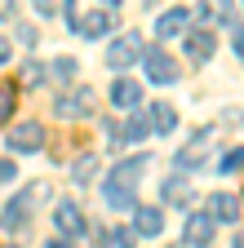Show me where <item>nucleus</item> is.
<instances>
[{
  "label": "nucleus",
  "mask_w": 244,
  "mask_h": 248,
  "mask_svg": "<svg viewBox=\"0 0 244 248\" xmlns=\"http://www.w3.org/2000/svg\"><path fill=\"white\" fill-rule=\"evenodd\" d=\"M94 102H98V98H94V89H84V84H80V89L63 93L53 111L63 115V120H84V115H94Z\"/></svg>",
  "instance_id": "nucleus-5"
},
{
  "label": "nucleus",
  "mask_w": 244,
  "mask_h": 248,
  "mask_svg": "<svg viewBox=\"0 0 244 248\" xmlns=\"http://www.w3.org/2000/svg\"><path fill=\"white\" fill-rule=\"evenodd\" d=\"M231 49H235V58L244 62V27H231Z\"/></svg>",
  "instance_id": "nucleus-26"
},
{
  "label": "nucleus",
  "mask_w": 244,
  "mask_h": 248,
  "mask_svg": "<svg viewBox=\"0 0 244 248\" xmlns=\"http://www.w3.org/2000/svg\"><path fill=\"white\" fill-rule=\"evenodd\" d=\"M120 133H125V142H142V138L151 133V124H146V115H142V111H133V115L125 120V129H120Z\"/></svg>",
  "instance_id": "nucleus-18"
},
{
  "label": "nucleus",
  "mask_w": 244,
  "mask_h": 248,
  "mask_svg": "<svg viewBox=\"0 0 244 248\" xmlns=\"http://www.w3.org/2000/svg\"><path fill=\"white\" fill-rule=\"evenodd\" d=\"M160 231H164V208L138 204L133 208V235H160Z\"/></svg>",
  "instance_id": "nucleus-12"
},
{
  "label": "nucleus",
  "mask_w": 244,
  "mask_h": 248,
  "mask_svg": "<svg viewBox=\"0 0 244 248\" xmlns=\"http://www.w3.org/2000/svg\"><path fill=\"white\" fill-rule=\"evenodd\" d=\"M182 49H187V58H191V62H209V58H213V49H218V36H213L209 27H200V31H187Z\"/></svg>",
  "instance_id": "nucleus-8"
},
{
  "label": "nucleus",
  "mask_w": 244,
  "mask_h": 248,
  "mask_svg": "<svg viewBox=\"0 0 244 248\" xmlns=\"http://www.w3.org/2000/svg\"><path fill=\"white\" fill-rule=\"evenodd\" d=\"M53 231L63 235V239H80L89 226H84V217H80V208L71 204V200H58L53 204Z\"/></svg>",
  "instance_id": "nucleus-6"
},
{
  "label": "nucleus",
  "mask_w": 244,
  "mask_h": 248,
  "mask_svg": "<svg viewBox=\"0 0 244 248\" xmlns=\"http://www.w3.org/2000/svg\"><path fill=\"white\" fill-rule=\"evenodd\" d=\"M142 36L138 31H129V36H120V40H111V49H107V67H115V71H125V67H133V62H142Z\"/></svg>",
  "instance_id": "nucleus-4"
},
{
  "label": "nucleus",
  "mask_w": 244,
  "mask_h": 248,
  "mask_svg": "<svg viewBox=\"0 0 244 248\" xmlns=\"http://www.w3.org/2000/svg\"><path fill=\"white\" fill-rule=\"evenodd\" d=\"M204 142H209V129H204V133H195L187 151H178V169H200V164H204V155H209V151H204Z\"/></svg>",
  "instance_id": "nucleus-15"
},
{
  "label": "nucleus",
  "mask_w": 244,
  "mask_h": 248,
  "mask_svg": "<svg viewBox=\"0 0 244 248\" xmlns=\"http://www.w3.org/2000/svg\"><path fill=\"white\" fill-rule=\"evenodd\" d=\"M244 164V151H227L222 155V173H231V169H240Z\"/></svg>",
  "instance_id": "nucleus-25"
},
{
  "label": "nucleus",
  "mask_w": 244,
  "mask_h": 248,
  "mask_svg": "<svg viewBox=\"0 0 244 248\" xmlns=\"http://www.w3.org/2000/svg\"><path fill=\"white\" fill-rule=\"evenodd\" d=\"M45 80V67H40V62H27V67H22V84H40Z\"/></svg>",
  "instance_id": "nucleus-23"
},
{
  "label": "nucleus",
  "mask_w": 244,
  "mask_h": 248,
  "mask_svg": "<svg viewBox=\"0 0 244 248\" xmlns=\"http://www.w3.org/2000/svg\"><path fill=\"white\" fill-rule=\"evenodd\" d=\"M160 200H164V204H187V200H191L187 177H169V182H160Z\"/></svg>",
  "instance_id": "nucleus-17"
},
{
  "label": "nucleus",
  "mask_w": 244,
  "mask_h": 248,
  "mask_svg": "<svg viewBox=\"0 0 244 248\" xmlns=\"http://www.w3.org/2000/svg\"><path fill=\"white\" fill-rule=\"evenodd\" d=\"M102 195H107V204H111V208H129V213L138 208L133 191H111V186H102Z\"/></svg>",
  "instance_id": "nucleus-21"
},
{
  "label": "nucleus",
  "mask_w": 244,
  "mask_h": 248,
  "mask_svg": "<svg viewBox=\"0 0 244 248\" xmlns=\"http://www.w3.org/2000/svg\"><path fill=\"white\" fill-rule=\"evenodd\" d=\"M191 18H195L191 9H169V14H160V18H156V36H160V40H178L182 31L191 27Z\"/></svg>",
  "instance_id": "nucleus-9"
},
{
  "label": "nucleus",
  "mask_w": 244,
  "mask_h": 248,
  "mask_svg": "<svg viewBox=\"0 0 244 248\" xmlns=\"http://www.w3.org/2000/svg\"><path fill=\"white\" fill-rule=\"evenodd\" d=\"M9 53H14V49H9V40L0 36V67H5V62H9Z\"/></svg>",
  "instance_id": "nucleus-29"
},
{
  "label": "nucleus",
  "mask_w": 244,
  "mask_h": 248,
  "mask_svg": "<svg viewBox=\"0 0 244 248\" xmlns=\"http://www.w3.org/2000/svg\"><path fill=\"white\" fill-rule=\"evenodd\" d=\"M138 244V235L129 231V226H111L107 235H102V248H133Z\"/></svg>",
  "instance_id": "nucleus-19"
},
{
  "label": "nucleus",
  "mask_w": 244,
  "mask_h": 248,
  "mask_svg": "<svg viewBox=\"0 0 244 248\" xmlns=\"http://www.w3.org/2000/svg\"><path fill=\"white\" fill-rule=\"evenodd\" d=\"M182 239H187V248H204L213 239V222H209L204 213H191L187 226H182Z\"/></svg>",
  "instance_id": "nucleus-13"
},
{
  "label": "nucleus",
  "mask_w": 244,
  "mask_h": 248,
  "mask_svg": "<svg viewBox=\"0 0 244 248\" xmlns=\"http://www.w3.org/2000/svg\"><path fill=\"white\" fill-rule=\"evenodd\" d=\"M0 182H14V160H0Z\"/></svg>",
  "instance_id": "nucleus-27"
},
{
  "label": "nucleus",
  "mask_w": 244,
  "mask_h": 248,
  "mask_svg": "<svg viewBox=\"0 0 244 248\" xmlns=\"http://www.w3.org/2000/svg\"><path fill=\"white\" fill-rule=\"evenodd\" d=\"M63 14H67V22H71V31H76L80 40H98V36H107V31L115 27V14L107 5L102 9H89V14H80L76 5H67Z\"/></svg>",
  "instance_id": "nucleus-1"
},
{
  "label": "nucleus",
  "mask_w": 244,
  "mask_h": 248,
  "mask_svg": "<svg viewBox=\"0 0 244 248\" xmlns=\"http://www.w3.org/2000/svg\"><path fill=\"white\" fill-rule=\"evenodd\" d=\"M146 164H151L146 155H133V160H120V164L111 169V182H107V186H111V191H133V186H138V177L146 173Z\"/></svg>",
  "instance_id": "nucleus-7"
},
{
  "label": "nucleus",
  "mask_w": 244,
  "mask_h": 248,
  "mask_svg": "<svg viewBox=\"0 0 244 248\" xmlns=\"http://www.w3.org/2000/svg\"><path fill=\"white\" fill-rule=\"evenodd\" d=\"M146 111H151L146 124H151L156 133H173V129H178V111H173L169 102H156V107H146Z\"/></svg>",
  "instance_id": "nucleus-14"
},
{
  "label": "nucleus",
  "mask_w": 244,
  "mask_h": 248,
  "mask_svg": "<svg viewBox=\"0 0 244 248\" xmlns=\"http://www.w3.org/2000/svg\"><path fill=\"white\" fill-rule=\"evenodd\" d=\"M40 146H45V124L40 120H22L9 129V151L14 155H36Z\"/></svg>",
  "instance_id": "nucleus-3"
},
{
  "label": "nucleus",
  "mask_w": 244,
  "mask_h": 248,
  "mask_svg": "<svg viewBox=\"0 0 244 248\" xmlns=\"http://www.w3.org/2000/svg\"><path fill=\"white\" fill-rule=\"evenodd\" d=\"M142 71H146L151 84H173V80L182 76V71H178V58L164 53V49H146V53H142Z\"/></svg>",
  "instance_id": "nucleus-2"
},
{
  "label": "nucleus",
  "mask_w": 244,
  "mask_h": 248,
  "mask_svg": "<svg viewBox=\"0 0 244 248\" xmlns=\"http://www.w3.org/2000/svg\"><path fill=\"white\" fill-rule=\"evenodd\" d=\"M18 40H22V49H36V27L18 22Z\"/></svg>",
  "instance_id": "nucleus-24"
},
{
  "label": "nucleus",
  "mask_w": 244,
  "mask_h": 248,
  "mask_svg": "<svg viewBox=\"0 0 244 248\" xmlns=\"http://www.w3.org/2000/svg\"><path fill=\"white\" fill-rule=\"evenodd\" d=\"M98 169H102V160H98V155H94V151H89V155H80V160L71 164V177H76L80 186H94V177H98Z\"/></svg>",
  "instance_id": "nucleus-16"
},
{
  "label": "nucleus",
  "mask_w": 244,
  "mask_h": 248,
  "mask_svg": "<svg viewBox=\"0 0 244 248\" xmlns=\"http://www.w3.org/2000/svg\"><path fill=\"white\" fill-rule=\"evenodd\" d=\"M209 222H235L240 217V200L231 191H218V195H209V208H204Z\"/></svg>",
  "instance_id": "nucleus-10"
},
{
  "label": "nucleus",
  "mask_w": 244,
  "mask_h": 248,
  "mask_svg": "<svg viewBox=\"0 0 244 248\" xmlns=\"http://www.w3.org/2000/svg\"><path fill=\"white\" fill-rule=\"evenodd\" d=\"M49 71H53V80H58V84H71L80 67H76V58H53V62H49Z\"/></svg>",
  "instance_id": "nucleus-20"
},
{
  "label": "nucleus",
  "mask_w": 244,
  "mask_h": 248,
  "mask_svg": "<svg viewBox=\"0 0 244 248\" xmlns=\"http://www.w3.org/2000/svg\"><path fill=\"white\" fill-rule=\"evenodd\" d=\"M111 102H115L120 111H129V115H133V111H138V102H142V84L120 76V80L111 84Z\"/></svg>",
  "instance_id": "nucleus-11"
},
{
  "label": "nucleus",
  "mask_w": 244,
  "mask_h": 248,
  "mask_svg": "<svg viewBox=\"0 0 244 248\" xmlns=\"http://www.w3.org/2000/svg\"><path fill=\"white\" fill-rule=\"evenodd\" d=\"M36 14H40V18H53V14H58V5H49V0H40V5H36Z\"/></svg>",
  "instance_id": "nucleus-28"
},
{
  "label": "nucleus",
  "mask_w": 244,
  "mask_h": 248,
  "mask_svg": "<svg viewBox=\"0 0 244 248\" xmlns=\"http://www.w3.org/2000/svg\"><path fill=\"white\" fill-rule=\"evenodd\" d=\"M9 115H14V89L0 84V120H9Z\"/></svg>",
  "instance_id": "nucleus-22"
},
{
  "label": "nucleus",
  "mask_w": 244,
  "mask_h": 248,
  "mask_svg": "<svg viewBox=\"0 0 244 248\" xmlns=\"http://www.w3.org/2000/svg\"><path fill=\"white\" fill-rule=\"evenodd\" d=\"M49 248H67V244H63V239H53V244H49Z\"/></svg>",
  "instance_id": "nucleus-30"
}]
</instances>
